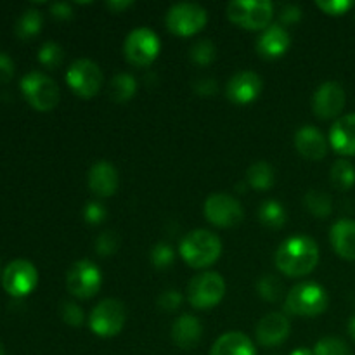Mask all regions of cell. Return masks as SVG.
<instances>
[{"mask_svg":"<svg viewBox=\"0 0 355 355\" xmlns=\"http://www.w3.org/2000/svg\"><path fill=\"white\" fill-rule=\"evenodd\" d=\"M319 263V246L311 236L295 234L281 243L276 252V266L284 276L302 277Z\"/></svg>","mask_w":355,"mask_h":355,"instance_id":"obj_1","label":"cell"},{"mask_svg":"<svg viewBox=\"0 0 355 355\" xmlns=\"http://www.w3.org/2000/svg\"><path fill=\"white\" fill-rule=\"evenodd\" d=\"M179 253L184 262L194 269L214 266L222 255V241L215 232L207 229H196L187 232L179 246Z\"/></svg>","mask_w":355,"mask_h":355,"instance_id":"obj_2","label":"cell"},{"mask_svg":"<svg viewBox=\"0 0 355 355\" xmlns=\"http://www.w3.org/2000/svg\"><path fill=\"white\" fill-rule=\"evenodd\" d=\"M329 297L328 291L318 283H302L297 284L286 295L284 309L290 314L304 315V318H314L322 314L328 309Z\"/></svg>","mask_w":355,"mask_h":355,"instance_id":"obj_3","label":"cell"},{"mask_svg":"<svg viewBox=\"0 0 355 355\" xmlns=\"http://www.w3.org/2000/svg\"><path fill=\"white\" fill-rule=\"evenodd\" d=\"M21 92L28 103L38 111H51L61 99L58 83L42 71H30L21 78Z\"/></svg>","mask_w":355,"mask_h":355,"instance_id":"obj_4","label":"cell"},{"mask_svg":"<svg viewBox=\"0 0 355 355\" xmlns=\"http://www.w3.org/2000/svg\"><path fill=\"white\" fill-rule=\"evenodd\" d=\"M274 6L269 0H232L227 6V17L246 30H266L270 24Z\"/></svg>","mask_w":355,"mask_h":355,"instance_id":"obj_5","label":"cell"},{"mask_svg":"<svg viewBox=\"0 0 355 355\" xmlns=\"http://www.w3.org/2000/svg\"><path fill=\"white\" fill-rule=\"evenodd\" d=\"M127 321V309L116 298H106L92 309L89 318L90 329L101 338L116 336Z\"/></svg>","mask_w":355,"mask_h":355,"instance_id":"obj_6","label":"cell"},{"mask_svg":"<svg viewBox=\"0 0 355 355\" xmlns=\"http://www.w3.org/2000/svg\"><path fill=\"white\" fill-rule=\"evenodd\" d=\"M103 284L101 269L92 260H78L66 272V288L69 293L82 300L96 297Z\"/></svg>","mask_w":355,"mask_h":355,"instance_id":"obj_7","label":"cell"},{"mask_svg":"<svg viewBox=\"0 0 355 355\" xmlns=\"http://www.w3.org/2000/svg\"><path fill=\"white\" fill-rule=\"evenodd\" d=\"M159 38L151 28L141 26L128 33L123 44V54L127 61L134 66H148L158 58Z\"/></svg>","mask_w":355,"mask_h":355,"instance_id":"obj_8","label":"cell"},{"mask_svg":"<svg viewBox=\"0 0 355 355\" xmlns=\"http://www.w3.org/2000/svg\"><path fill=\"white\" fill-rule=\"evenodd\" d=\"M225 281L217 272L198 274L187 286V300L194 309H211L222 302Z\"/></svg>","mask_w":355,"mask_h":355,"instance_id":"obj_9","label":"cell"},{"mask_svg":"<svg viewBox=\"0 0 355 355\" xmlns=\"http://www.w3.org/2000/svg\"><path fill=\"white\" fill-rule=\"evenodd\" d=\"M66 82L76 96L90 99L103 87L104 75L99 64H96L90 59H76L66 71Z\"/></svg>","mask_w":355,"mask_h":355,"instance_id":"obj_10","label":"cell"},{"mask_svg":"<svg viewBox=\"0 0 355 355\" xmlns=\"http://www.w3.org/2000/svg\"><path fill=\"white\" fill-rule=\"evenodd\" d=\"M207 21V9L193 2L175 3L166 12V28L180 37H191V35L201 31Z\"/></svg>","mask_w":355,"mask_h":355,"instance_id":"obj_11","label":"cell"},{"mask_svg":"<svg viewBox=\"0 0 355 355\" xmlns=\"http://www.w3.org/2000/svg\"><path fill=\"white\" fill-rule=\"evenodd\" d=\"M205 217L217 227H234L241 224L245 211L241 203L227 193H215L205 201Z\"/></svg>","mask_w":355,"mask_h":355,"instance_id":"obj_12","label":"cell"},{"mask_svg":"<svg viewBox=\"0 0 355 355\" xmlns=\"http://www.w3.org/2000/svg\"><path fill=\"white\" fill-rule=\"evenodd\" d=\"M3 290L10 297L23 298L30 295L38 284V270L30 260H12L2 274Z\"/></svg>","mask_w":355,"mask_h":355,"instance_id":"obj_13","label":"cell"},{"mask_svg":"<svg viewBox=\"0 0 355 355\" xmlns=\"http://www.w3.org/2000/svg\"><path fill=\"white\" fill-rule=\"evenodd\" d=\"M347 103L345 89L338 82H324L312 97V111L321 120H331L343 111Z\"/></svg>","mask_w":355,"mask_h":355,"instance_id":"obj_14","label":"cell"},{"mask_svg":"<svg viewBox=\"0 0 355 355\" xmlns=\"http://www.w3.org/2000/svg\"><path fill=\"white\" fill-rule=\"evenodd\" d=\"M263 89V82L255 71H239L231 76L225 87L229 101L236 104H250L260 96Z\"/></svg>","mask_w":355,"mask_h":355,"instance_id":"obj_15","label":"cell"},{"mask_svg":"<svg viewBox=\"0 0 355 355\" xmlns=\"http://www.w3.org/2000/svg\"><path fill=\"white\" fill-rule=\"evenodd\" d=\"M290 331V319L281 312H270L257 324V340L263 347H276L288 338Z\"/></svg>","mask_w":355,"mask_h":355,"instance_id":"obj_16","label":"cell"},{"mask_svg":"<svg viewBox=\"0 0 355 355\" xmlns=\"http://www.w3.org/2000/svg\"><path fill=\"white\" fill-rule=\"evenodd\" d=\"M291 37L283 24H269L257 40V51L266 59H277L286 54Z\"/></svg>","mask_w":355,"mask_h":355,"instance_id":"obj_17","label":"cell"},{"mask_svg":"<svg viewBox=\"0 0 355 355\" xmlns=\"http://www.w3.org/2000/svg\"><path fill=\"white\" fill-rule=\"evenodd\" d=\"M89 187L101 198H110L118 189V172L113 163L97 162L89 170Z\"/></svg>","mask_w":355,"mask_h":355,"instance_id":"obj_18","label":"cell"},{"mask_svg":"<svg viewBox=\"0 0 355 355\" xmlns=\"http://www.w3.org/2000/svg\"><path fill=\"white\" fill-rule=\"evenodd\" d=\"M295 146H297V151L307 159H322L328 153V141L322 132L312 125L298 128L295 134Z\"/></svg>","mask_w":355,"mask_h":355,"instance_id":"obj_19","label":"cell"},{"mask_svg":"<svg viewBox=\"0 0 355 355\" xmlns=\"http://www.w3.org/2000/svg\"><path fill=\"white\" fill-rule=\"evenodd\" d=\"M329 142L343 156L355 155V113L338 118L329 130Z\"/></svg>","mask_w":355,"mask_h":355,"instance_id":"obj_20","label":"cell"},{"mask_svg":"<svg viewBox=\"0 0 355 355\" xmlns=\"http://www.w3.org/2000/svg\"><path fill=\"white\" fill-rule=\"evenodd\" d=\"M201 335H203V326H201L200 319L191 314L180 315L172 326L173 343L184 350L194 349L200 343Z\"/></svg>","mask_w":355,"mask_h":355,"instance_id":"obj_21","label":"cell"},{"mask_svg":"<svg viewBox=\"0 0 355 355\" xmlns=\"http://www.w3.org/2000/svg\"><path fill=\"white\" fill-rule=\"evenodd\" d=\"M329 239L342 259L355 260V220L352 218H340L329 231Z\"/></svg>","mask_w":355,"mask_h":355,"instance_id":"obj_22","label":"cell"},{"mask_svg":"<svg viewBox=\"0 0 355 355\" xmlns=\"http://www.w3.org/2000/svg\"><path fill=\"white\" fill-rule=\"evenodd\" d=\"M210 355H257V349L245 333L229 331L215 340Z\"/></svg>","mask_w":355,"mask_h":355,"instance_id":"obj_23","label":"cell"},{"mask_svg":"<svg viewBox=\"0 0 355 355\" xmlns=\"http://www.w3.org/2000/svg\"><path fill=\"white\" fill-rule=\"evenodd\" d=\"M246 182L259 191H267L276 182V173L270 163L267 162H255L246 172Z\"/></svg>","mask_w":355,"mask_h":355,"instance_id":"obj_24","label":"cell"},{"mask_svg":"<svg viewBox=\"0 0 355 355\" xmlns=\"http://www.w3.org/2000/svg\"><path fill=\"white\" fill-rule=\"evenodd\" d=\"M42 24H44V17H42V12L35 7H30V9L24 10L19 16V19L16 21V35L23 40H28V38L35 37V35L40 33Z\"/></svg>","mask_w":355,"mask_h":355,"instance_id":"obj_25","label":"cell"},{"mask_svg":"<svg viewBox=\"0 0 355 355\" xmlns=\"http://www.w3.org/2000/svg\"><path fill=\"white\" fill-rule=\"evenodd\" d=\"M137 92V82L128 73H118L110 83V94L116 103H127Z\"/></svg>","mask_w":355,"mask_h":355,"instance_id":"obj_26","label":"cell"},{"mask_svg":"<svg viewBox=\"0 0 355 355\" xmlns=\"http://www.w3.org/2000/svg\"><path fill=\"white\" fill-rule=\"evenodd\" d=\"M260 222L270 229H281L286 224V210L276 200H267L260 205L259 210Z\"/></svg>","mask_w":355,"mask_h":355,"instance_id":"obj_27","label":"cell"},{"mask_svg":"<svg viewBox=\"0 0 355 355\" xmlns=\"http://www.w3.org/2000/svg\"><path fill=\"white\" fill-rule=\"evenodd\" d=\"M333 186L340 191H347L355 184V168L349 159H336L329 170Z\"/></svg>","mask_w":355,"mask_h":355,"instance_id":"obj_28","label":"cell"},{"mask_svg":"<svg viewBox=\"0 0 355 355\" xmlns=\"http://www.w3.org/2000/svg\"><path fill=\"white\" fill-rule=\"evenodd\" d=\"M304 203L307 207V210L312 215H315V217H328L333 211V200L329 198V194L322 193V191H309L305 194Z\"/></svg>","mask_w":355,"mask_h":355,"instance_id":"obj_29","label":"cell"},{"mask_svg":"<svg viewBox=\"0 0 355 355\" xmlns=\"http://www.w3.org/2000/svg\"><path fill=\"white\" fill-rule=\"evenodd\" d=\"M257 291H259V295L263 300L277 302L283 297L284 284L279 277L272 276V274H267V276L260 277L259 279V283H257Z\"/></svg>","mask_w":355,"mask_h":355,"instance_id":"obj_30","label":"cell"},{"mask_svg":"<svg viewBox=\"0 0 355 355\" xmlns=\"http://www.w3.org/2000/svg\"><path fill=\"white\" fill-rule=\"evenodd\" d=\"M62 59H64V51H62V47L58 44V42L49 40L38 49V61H40L45 68L49 69L59 68Z\"/></svg>","mask_w":355,"mask_h":355,"instance_id":"obj_31","label":"cell"},{"mask_svg":"<svg viewBox=\"0 0 355 355\" xmlns=\"http://www.w3.org/2000/svg\"><path fill=\"white\" fill-rule=\"evenodd\" d=\"M315 355H352V350L343 340L335 338V336H326L319 340L314 347Z\"/></svg>","mask_w":355,"mask_h":355,"instance_id":"obj_32","label":"cell"},{"mask_svg":"<svg viewBox=\"0 0 355 355\" xmlns=\"http://www.w3.org/2000/svg\"><path fill=\"white\" fill-rule=\"evenodd\" d=\"M189 54H191V59H193L196 64L207 66L210 64V62L215 59V55H217V49H215L214 42L211 40H198L196 44L191 47Z\"/></svg>","mask_w":355,"mask_h":355,"instance_id":"obj_33","label":"cell"},{"mask_svg":"<svg viewBox=\"0 0 355 355\" xmlns=\"http://www.w3.org/2000/svg\"><path fill=\"white\" fill-rule=\"evenodd\" d=\"M151 260L156 269H168L175 260V252L168 243H158L153 246Z\"/></svg>","mask_w":355,"mask_h":355,"instance_id":"obj_34","label":"cell"},{"mask_svg":"<svg viewBox=\"0 0 355 355\" xmlns=\"http://www.w3.org/2000/svg\"><path fill=\"white\" fill-rule=\"evenodd\" d=\"M118 246H120V239H118L114 231H104L101 232L99 238L96 239V252L101 257H110L116 253Z\"/></svg>","mask_w":355,"mask_h":355,"instance_id":"obj_35","label":"cell"},{"mask_svg":"<svg viewBox=\"0 0 355 355\" xmlns=\"http://www.w3.org/2000/svg\"><path fill=\"white\" fill-rule=\"evenodd\" d=\"M59 314H61L62 321H64L66 324L75 326V328L82 326L83 319H85L83 311L80 309L78 304H75V302H62L61 309H59Z\"/></svg>","mask_w":355,"mask_h":355,"instance_id":"obj_36","label":"cell"},{"mask_svg":"<svg viewBox=\"0 0 355 355\" xmlns=\"http://www.w3.org/2000/svg\"><path fill=\"white\" fill-rule=\"evenodd\" d=\"M315 6L329 16H342L354 6L352 0H318Z\"/></svg>","mask_w":355,"mask_h":355,"instance_id":"obj_37","label":"cell"},{"mask_svg":"<svg viewBox=\"0 0 355 355\" xmlns=\"http://www.w3.org/2000/svg\"><path fill=\"white\" fill-rule=\"evenodd\" d=\"M106 217V207H104L103 203H99V201H90V203H87L85 210H83V218H85L90 225H99Z\"/></svg>","mask_w":355,"mask_h":355,"instance_id":"obj_38","label":"cell"},{"mask_svg":"<svg viewBox=\"0 0 355 355\" xmlns=\"http://www.w3.org/2000/svg\"><path fill=\"white\" fill-rule=\"evenodd\" d=\"M182 295L179 293V291L175 290H166L163 291L162 295H159L158 298V305L162 311H168V312H173L177 311V309L182 305Z\"/></svg>","mask_w":355,"mask_h":355,"instance_id":"obj_39","label":"cell"},{"mask_svg":"<svg viewBox=\"0 0 355 355\" xmlns=\"http://www.w3.org/2000/svg\"><path fill=\"white\" fill-rule=\"evenodd\" d=\"M193 89H194V92L198 94V96L211 97V96H215V94H217L218 85H217V82H215L214 78L203 76V78L196 80V82L193 83Z\"/></svg>","mask_w":355,"mask_h":355,"instance_id":"obj_40","label":"cell"},{"mask_svg":"<svg viewBox=\"0 0 355 355\" xmlns=\"http://www.w3.org/2000/svg\"><path fill=\"white\" fill-rule=\"evenodd\" d=\"M279 19L283 24H295L302 19V9L295 3H286V6L281 9Z\"/></svg>","mask_w":355,"mask_h":355,"instance_id":"obj_41","label":"cell"},{"mask_svg":"<svg viewBox=\"0 0 355 355\" xmlns=\"http://www.w3.org/2000/svg\"><path fill=\"white\" fill-rule=\"evenodd\" d=\"M49 10H51L52 17H55V19L66 21V19H71L73 17V6L68 2L51 3V6H49Z\"/></svg>","mask_w":355,"mask_h":355,"instance_id":"obj_42","label":"cell"},{"mask_svg":"<svg viewBox=\"0 0 355 355\" xmlns=\"http://www.w3.org/2000/svg\"><path fill=\"white\" fill-rule=\"evenodd\" d=\"M14 76V61L9 54L0 51V82H9Z\"/></svg>","mask_w":355,"mask_h":355,"instance_id":"obj_43","label":"cell"},{"mask_svg":"<svg viewBox=\"0 0 355 355\" xmlns=\"http://www.w3.org/2000/svg\"><path fill=\"white\" fill-rule=\"evenodd\" d=\"M130 6H132L130 0H123V2H121V0H118V2H107L106 3L107 9L114 10V12H120V10H125V9H127V7H130Z\"/></svg>","mask_w":355,"mask_h":355,"instance_id":"obj_44","label":"cell"},{"mask_svg":"<svg viewBox=\"0 0 355 355\" xmlns=\"http://www.w3.org/2000/svg\"><path fill=\"white\" fill-rule=\"evenodd\" d=\"M290 355H315L314 350H309V349H297L293 350Z\"/></svg>","mask_w":355,"mask_h":355,"instance_id":"obj_45","label":"cell"},{"mask_svg":"<svg viewBox=\"0 0 355 355\" xmlns=\"http://www.w3.org/2000/svg\"><path fill=\"white\" fill-rule=\"evenodd\" d=\"M349 333H350V336H352L354 342H355V315L352 319H350V322H349Z\"/></svg>","mask_w":355,"mask_h":355,"instance_id":"obj_46","label":"cell"},{"mask_svg":"<svg viewBox=\"0 0 355 355\" xmlns=\"http://www.w3.org/2000/svg\"><path fill=\"white\" fill-rule=\"evenodd\" d=\"M0 355H6V350H3L2 343H0Z\"/></svg>","mask_w":355,"mask_h":355,"instance_id":"obj_47","label":"cell"}]
</instances>
